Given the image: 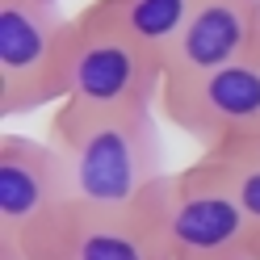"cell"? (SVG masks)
<instances>
[{
	"instance_id": "cell-6",
	"label": "cell",
	"mask_w": 260,
	"mask_h": 260,
	"mask_svg": "<svg viewBox=\"0 0 260 260\" xmlns=\"http://www.w3.org/2000/svg\"><path fill=\"white\" fill-rule=\"evenodd\" d=\"M155 109L202 151L231 147L260 126V63L239 59L202 76H164Z\"/></svg>"
},
{
	"instance_id": "cell-13",
	"label": "cell",
	"mask_w": 260,
	"mask_h": 260,
	"mask_svg": "<svg viewBox=\"0 0 260 260\" xmlns=\"http://www.w3.org/2000/svg\"><path fill=\"white\" fill-rule=\"evenodd\" d=\"M252 260H260V239H256V252H252Z\"/></svg>"
},
{
	"instance_id": "cell-5",
	"label": "cell",
	"mask_w": 260,
	"mask_h": 260,
	"mask_svg": "<svg viewBox=\"0 0 260 260\" xmlns=\"http://www.w3.org/2000/svg\"><path fill=\"white\" fill-rule=\"evenodd\" d=\"M68 202L72 172L51 139L0 135V260H29V243Z\"/></svg>"
},
{
	"instance_id": "cell-11",
	"label": "cell",
	"mask_w": 260,
	"mask_h": 260,
	"mask_svg": "<svg viewBox=\"0 0 260 260\" xmlns=\"http://www.w3.org/2000/svg\"><path fill=\"white\" fill-rule=\"evenodd\" d=\"M218 151H231V155H243V159H260V126L252 130L248 139H239V143H231V147H218Z\"/></svg>"
},
{
	"instance_id": "cell-7",
	"label": "cell",
	"mask_w": 260,
	"mask_h": 260,
	"mask_svg": "<svg viewBox=\"0 0 260 260\" xmlns=\"http://www.w3.org/2000/svg\"><path fill=\"white\" fill-rule=\"evenodd\" d=\"M29 260H172L147 206H88L68 202L29 243Z\"/></svg>"
},
{
	"instance_id": "cell-3",
	"label": "cell",
	"mask_w": 260,
	"mask_h": 260,
	"mask_svg": "<svg viewBox=\"0 0 260 260\" xmlns=\"http://www.w3.org/2000/svg\"><path fill=\"white\" fill-rule=\"evenodd\" d=\"M147 214L172 260H252L256 226L198 159L147 189Z\"/></svg>"
},
{
	"instance_id": "cell-8",
	"label": "cell",
	"mask_w": 260,
	"mask_h": 260,
	"mask_svg": "<svg viewBox=\"0 0 260 260\" xmlns=\"http://www.w3.org/2000/svg\"><path fill=\"white\" fill-rule=\"evenodd\" d=\"M260 38V0H198L181 38L168 46V76H202L252 59Z\"/></svg>"
},
{
	"instance_id": "cell-9",
	"label": "cell",
	"mask_w": 260,
	"mask_h": 260,
	"mask_svg": "<svg viewBox=\"0 0 260 260\" xmlns=\"http://www.w3.org/2000/svg\"><path fill=\"white\" fill-rule=\"evenodd\" d=\"M92 13H101L105 21L126 29L130 38H139L143 46L164 59L168 46L181 38L185 21L193 17L198 0H88Z\"/></svg>"
},
{
	"instance_id": "cell-2",
	"label": "cell",
	"mask_w": 260,
	"mask_h": 260,
	"mask_svg": "<svg viewBox=\"0 0 260 260\" xmlns=\"http://www.w3.org/2000/svg\"><path fill=\"white\" fill-rule=\"evenodd\" d=\"M164 59L88 5L63 34V101L96 113L155 109L164 92Z\"/></svg>"
},
{
	"instance_id": "cell-12",
	"label": "cell",
	"mask_w": 260,
	"mask_h": 260,
	"mask_svg": "<svg viewBox=\"0 0 260 260\" xmlns=\"http://www.w3.org/2000/svg\"><path fill=\"white\" fill-rule=\"evenodd\" d=\"M252 59H256V63H260V38H256V55H252Z\"/></svg>"
},
{
	"instance_id": "cell-4",
	"label": "cell",
	"mask_w": 260,
	"mask_h": 260,
	"mask_svg": "<svg viewBox=\"0 0 260 260\" xmlns=\"http://www.w3.org/2000/svg\"><path fill=\"white\" fill-rule=\"evenodd\" d=\"M59 0H0V118H21L63 101V34Z\"/></svg>"
},
{
	"instance_id": "cell-1",
	"label": "cell",
	"mask_w": 260,
	"mask_h": 260,
	"mask_svg": "<svg viewBox=\"0 0 260 260\" xmlns=\"http://www.w3.org/2000/svg\"><path fill=\"white\" fill-rule=\"evenodd\" d=\"M155 113L159 109L96 113L68 101L51 109L46 139L63 155L80 202L126 210L147 198V189L168 172Z\"/></svg>"
},
{
	"instance_id": "cell-10",
	"label": "cell",
	"mask_w": 260,
	"mask_h": 260,
	"mask_svg": "<svg viewBox=\"0 0 260 260\" xmlns=\"http://www.w3.org/2000/svg\"><path fill=\"white\" fill-rule=\"evenodd\" d=\"M198 164L235 198V206L248 214V222L256 226V239H260V159H243L231 151H202Z\"/></svg>"
}]
</instances>
